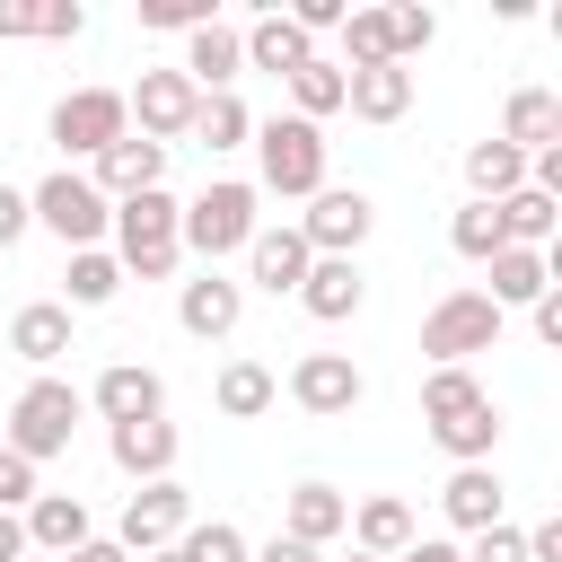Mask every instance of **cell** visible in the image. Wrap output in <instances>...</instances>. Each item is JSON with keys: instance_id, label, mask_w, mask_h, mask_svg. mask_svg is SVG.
Returning a JSON list of instances; mask_svg holds the SVG:
<instances>
[{"instance_id": "6da1fadb", "label": "cell", "mask_w": 562, "mask_h": 562, "mask_svg": "<svg viewBox=\"0 0 562 562\" xmlns=\"http://www.w3.org/2000/svg\"><path fill=\"white\" fill-rule=\"evenodd\" d=\"M114 263H123V281H167L176 263H184V202L158 184V193H132V202H114Z\"/></svg>"}, {"instance_id": "7a4b0ae2", "label": "cell", "mask_w": 562, "mask_h": 562, "mask_svg": "<svg viewBox=\"0 0 562 562\" xmlns=\"http://www.w3.org/2000/svg\"><path fill=\"white\" fill-rule=\"evenodd\" d=\"M255 193H281V202H307L325 193V123H299V114H272L255 123Z\"/></svg>"}, {"instance_id": "3957f363", "label": "cell", "mask_w": 562, "mask_h": 562, "mask_svg": "<svg viewBox=\"0 0 562 562\" xmlns=\"http://www.w3.org/2000/svg\"><path fill=\"white\" fill-rule=\"evenodd\" d=\"M255 228H263V193L246 176H220L184 202V255H202V272H220V255H246Z\"/></svg>"}, {"instance_id": "277c9868", "label": "cell", "mask_w": 562, "mask_h": 562, "mask_svg": "<svg viewBox=\"0 0 562 562\" xmlns=\"http://www.w3.org/2000/svg\"><path fill=\"white\" fill-rule=\"evenodd\" d=\"M79 413H88V395H79L70 378H26V386H18V404H9L0 448H18L26 465H44V457H61V448H70Z\"/></svg>"}, {"instance_id": "5b68a950", "label": "cell", "mask_w": 562, "mask_h": 562, "mask_svg": "<svg viewBox=\"0 0 562 562\" xmlns=\"http://www.w3.org/2000/svg\"><path fill=\"white\" fill-rule=\"evenodd\" d=\"M26 220H35V228H53V237H61V255H79V246H105V228H114V202H105L88 176L53 167V176L26 193Z\"/></svg>"}, {"instance_id": "8992f818", "label": "cell", "mask_w": 562, "mask_h": 562, "mask_svg": "<svg viewBox=\"0 0 562 562\" xmlns=\"http://www.w3.org/2000/svg\"><path fill=\"white\" fill-rule=\"evenodd\" d=\"M501 342V307L483 299V290H448L430 316H422V351H430V369H465L474 351H492Z\"/></svg>"}, {"instance_id": "52a82bcc", "label": "cell", "mask_w": 562, "mask_h": 562, "mask_svg": "<svg viewBox=\"0 0 562 562\" xmlns=\"http://www.w3.org/2000/svg\"><path fill=\"white\" fill-rule=\"evenodd\" d=\"M290 228L307 237V255H351V263H360V246H369V228H378V202H369L360 184H325V193H307V211H299Z\"/></svg>"}, {"instance_id": "ba28073f", "label": "cell", "mask_w": 562, "mask_h": 562, "mask_svg": "<svg viewBox=\"0 0 562 562\" xmlns=\"http://www.w3.org/2000/svg\"><path fill=\"white\" fill-rule=\"evenodd\" d=\"M123 132H132L123 88H70V97L53 105V140H61V158H105Z\"/></svg>"}, {"instance_id": "9c48e42d", "label": "cell", "mask_w": 562, "mask_h": 562, "mask_svg": "<svg viewBox=\"0 0 562 562\" xmlns=\"http://www.w3.org/2000/svg\"><path fill=\"white\" fill-rule=\"evenodd\" d=\"M193 527V492L167 474V483H132V501H123V518H114V544L123 553H158V544H176Z\"/></svg>"}, {"instance_id": "30bf717a", "label": "cell", "mask_w": 562, "mask_h": 562, "mask_svg": "<svg viewBox=\"0 0 562 562\" xmlns=\"http://www.w3.org/2000/svg\"><path fill=\"white\" fill-rule=\"evenodd\" d=\"M123 114L140 123V140H158V149H167V140H184V132H193L202 88H193L184 70H140V79H132V97H123Z\"/></svg>"}, {"instance_id": "8fae6325", "label": "cell", "mask_w": 562, "mask_h": 562, "mask_svg": "<svg viewBox=\"0 0 562 562\" xmlns=\"http://www.w3.org/2000/svg\"><path fill=\"white\" fill-rule=\"evenodd\" d=\"M360 395H369V378H360L351 351H299V369H290V404H299V413L334 422V413H351Z\"/></svg>"}, {"instance_id": "7c38bea8", "label": "cell", "mask_w": 562, "mask_h": 562, "mask_svg": "<svg viewBox=\"0 0 562 562\" xmlns=\"http://www.w3.org/2000/svg\"><path fill=\"white\" fill-rule=\"evenodd\" d=\"M237 316H246V281H228V272H193V281L176 290V325H184L193 342H228Z\"/></svg>"}, {"instance_id": "4fadbf2b", "label": "cell", "mask_w": 562, "mask_h": 562, "mask_svg": "<svg viewBox=\"0 0 562 562\" xmlns=\"http://www.w3.org/2000/svg\"><path fill=\"white\" fill-rule=\"evenodd\" d=\"M88 404L105 413V430H114V422H158V413H167V378H158L149 360H114V369H97Z\"/></svg>"}, {"instance_id": "5bb4252c", "label": "cell", "mask_w": 562, "mask_h": 562, "mask_svg": "<svg viewBox=\"0 0 562 562\" xmlns=\"http://www.w3.org/2000/svg\"><path fill=\"white\" fill-rule=\"evenodd\" d=\"M9 351H18L35 378H53V369L79 351V342H70V307H61V299H26V307L9 316Z\"/></svg>"}, {"instance_id": "9a60e30c", "label": "cell", "mask_w": 562, "mask_h": 562, "mask_svg": "<svg viewBox=\"0 0 562 562\" xmlns=\"http://www.w3.org/2000/svg\"><path fill=\"white\" fill-rule=\"evenodd\" d=\"M18 527H26V553H44V562H61V553H79V544L97 536L79 492H35V501L18 509Z\"/></svg>"}, {"instance_id": "2e32d148", "label": "cell", "mask_w": 562, "mask_h": 562, "mask_svg": "<svg viewBox=\"0 0 562 562\" xmlns=\"http://www.w3.org/2000/svg\"><path fill=\"white\" fill-rule=\"evenodd\" d=\"M307 263H316V255H307V237H299L290 220H281V228H255V237H246V281H255V290H272V299H299Z\"/></svg>"}, {"instance_id": "e0dca14e", "label": "cell", "mask_w": 562, "mask_h": 562, "mask_svg": "<svg viewBox=\"0 0 562 562\" xmlns=\"http://www.w3.org/2000/svg\"><path fill=\"white\" fill-rule=\"evenodd\" d=\"M176 70H184L202 97H237V70H246V44H237V26H220V18H211V26H193Z\"/></svg>"}, {"instance_id": "ac0fdd59", "label": "cell", "mask_w": 562, "mask_h": 562, "mask_svg": "<svg viewBox=\"0 0 562 562\" xmlns=\"http://www.w3.org/2000/svg\"><path fill=\"white\" fill-rule=\"evenodd\" d=\"M105 202H132V193H158L167 184V149L158 140H140V132H123L105 158H97V176H88Z\"/></svg>"}, {"instance_id": "d6986e66", "label": "cell", "mask_w": 562, "mask_h": 562, "mask_svg": "<svg viewBox=\"0 0 562 562\" xmlns=\"http://www.w3.org/2000/svg\"><path fill=\"white\" fill-rule=\"evenodd\" d=\"M360 299H369V281H360V263H351V255H316V263H307V281H299V307H307L316 325H351V316H360Z\"/></svg>"}, {"instance_id": "ffe728a7", "label": "cell", "mask_w": 562, "mask_h": 562, "mask_svg": "<svg viewBox=\"0 0 562 562\" xmlns=\"http://www.w3.org/2000/svg\"><path fill=\"white\" fill-rule=\"evenodd\" d=\"M105 448H114V465H123L132 483H167L184 439H176V422L158 413V422H114V430H105Z\"/></svg>"}, {"instance_id": "44dd1931", "label": "cell", "mask_w": 562, "mask_h": 562, "mask_svg": "<svg viewBox=\"0 0 562 562\" xmlns=\"http://www.w3.org/2000/svg\"><path fill=\"white\" fill-rule=\"evenodd\" d=\"M237 44H246V70H272V79H290L299 61H316V44L290 26V9H255V26H237Z\"/></svg>"}, {"instance_id": "7402d4cb", "label": "cell", "mask_w": 562, "mask_h": 562, "mask_svg": "<svg viewBox=\"0 0 562 562\" xmlns=\"http://www.w3.org/2000/svg\"><path fill=\"white\" fill-rule=\"evenodd\" d=\"M342 105H351L360 123H404V114H413V70H404V61L342 70Z\"/></svg>"}, {"instance_id": "603a6c76", "label": "cell", "mask_w": 562, "mask_h": 562, "mask_svg": "<svg viewBox=\"0 0 562 562\" xmlns=\"http://www.w3.org/2000/svg\"><path fill=\"white\" fill-rule=\"evenodd\" d=\"M501 501H509V492H501V474H492V465H457V474L439 483V509H448V527H457V536L501 527Z\"/></svg>"}, {"instance_id": "cb8c5ba5", "label": "cell", "mask_w": 562, "mask_h": 562, "mask_svg": "<svg viewBox=\"0 0 562 562\" xmlns=\"http://www.w3.org/2000/svg\"><path fill=\"white\" fill-rule=\"evenodd\" d=\"M342 527H351V501H342L334 483H299V492L281 501V536H299V544H316V553H325Z\"/></svg>"}, {"instance_id": "d4e9b609", "label": "cell", "mask_w": 562, "mask_h": 562, "mask_svg": "<svg viewBox=\"0 0 562 562\" xmlns=\"http://www.w3.org/2000/svg\"><path fill=\"white\" fill-rule=\"evenodd\" d=\"M492 140H509V149H527V158L553 149V140H562V97H553V88H518V97L501 105V132H492Z\"/></svg>"}, {"instance_id": "484cf974", "label": "cell", "mask_w": 562, "mask_h": 562, "mask_svg": "<svg viewBox=\"0 0 562 562\" xmlns=\"http://www.w3.org/2000/svg\"><path fill=\"white\" fill-rule=\"evenodd\" d=\"M492 220H501V246H527V255H544V246H553V220H562V202H553V193H536V184H518V193H501V202H492Z\"/></svg>"}, {"instance_id": "4316f807", "label": "cell", "mask_w": 562, "mask_h": 562, "mask_svg": "<svg viewBox=\"0 0 562 562\" xmlns=\"http://www.w3.org/2000/svg\"><path fill=\"white\" fill-rule=\"evenodd\" d=\"M544 290H553V255H527V246H501V255H492V290H483V299H492L501 316H509V307H536Z\"/></svg>"}, {"instance_id": "83f0119b", "label": "cell", "mask_w": 562, "mask_h": 562, "mask_svg": "<svg viewBox=\"0 0 562 562\" xmlns=\"http://www.w3.org/2000/svg\"><path fill=\"white\" fill-rule=\"evenodd\" d=\"M342 536H351V553H378V562H395V553L413 544V509H404L395 492H378V501H360V509H351V527H342Z\"/></svg>"}, {"instance_id": "f1b7e54d", "label": "cell", "mask_w": 562, "mask_h": 562, "mask_svg": "<svg viewBox=\"0 0 562 562\" xmlns=\"http://www.w3.org/2000/svg\"><path fill=\"white\" fill-rule=\"evenodd\" d=\"M61 307H114V290H123V263H114V246H79L70 263H61Z\"/></svg>"}, {"instance_id": "f546056e", "label": "cell", "mask_w": 562, "mask_h": 562, "mask_svg": "<svg viewBox=\"0 0 562 562\" xmlns=\"http://www.w3.org/2000/svg\"><path fill=\"white\" fill-rule=\"evenodd\" d=\"M281 88H290V114H299V123H325V114H342V61H325V53H316V61H299Z\"/></svg>"}, {"instance_id": "4dcf8cb0", "label": "cell", "mask_w": 562, "mask_h": 562, "mask_svg": "<svg viewBox=\"0 0 562 562\" xmlns=\"http://www.w3.org/2000/svg\"><path fill=\"white\" fill-rule=\"evenodd\" d=\"M465 184H474V202L518 193V184H527V149H509V140H474V149H465Z\"/></svg>"}, {"instance_id": "1f68e13d", "label": "cell", "mask_w": 562, "mask_h": 562, "mask_svg": "<svg viewBox=\"0 0 562 562\" xmlns=\"http://www.w3.org/2000/svg\"><path fill=\"white\" fill-rule=\"evenodd\" d=\"M272 395H281V386H272V369H263V360H228V369H220V386H211V404H220L228 422L272 413Z\"/></svg>"}, {"instance_id": "d6a6232c", "label": "cell", "mask_w": 562, "mask_h": 562, "mask_svg": "<svg viewBox=\"0 0 562 562\" xmlns=\"http://www.w3.org/2000/svg\"><path fill=\"white\" fill-rule=\"evenodd\" d=\"M457 465H492V448H501V404H474V413H457V422H439L430 430Z\"/></svg>"}, {"instance_id": "836d02e7", "label": "cell", "mask_w": 562, "mask_h": 562, "mask_svg": "<svg viewBox=\"0 0 562 562\" xmlns=\"http://www.w3.org/2000/svg\"><path fill=\"white\" fill-rule=\"evenodd\" d=\"M474 404H492L474 369H430V378H422V422H430V430L457 422V413H474Z\"/></svg>"}, {"instance_id": "e575fe53", "label": "cell", "mask_w": 562, "mask_h": 562, "mask_svg": "<svg viewBox=\"0 0 562 562\" xmlns=\"http://www.w3.org/2000/svg\"><path fill=\"white\" fill-rule=\"evenodd\" d=\"M193 140H202L211 158H228V149H246V140H255V114H246L237 97H202V114H193Z\"/></svg>"}, {"instance_id": "d590c367", "label": "cell", "mask_w": 562, "mask_h": 562, "mask_svg": "<svg viewBox=\"0 0 562 562\" xmlns=\"http://www.w3.org/2000/svg\"><path fill=\"white\" fill-rule=\"evenodd\" d=\"M378 61H395L386 9H351V18H342V70H378Z\"/></svg>"}, {"instance_id": "8d00e7d4", "label": "cell", "mask_w": 562, "mask_h": 562, "mask_svg": "<svg viewBox=\"0 0 562 562\" xmlns=\"http://www.w3.org/2000/svg\"><path fill=\"white\" fill-rule=\"evenodd\" d=\"M448 246H457L465 263H492V255H501V220H492V202H465V211L448 220Z\"/></svg>"}, {"instance_id": "74e56055", "label": "cell", "mask_w": 562, "mask_h": 562, "mask_svg": "<svg viewBox=\"0 0 562 562\" xmlns=\"http://www.w3.org/2000/svg\"><path fill=\"white\" fill-rule=\"evenodd\" d=\"M386 44H395V61L413 70V53H430V44H439V18L404 0V9H386Z\"/></svg>"}, {"instance_id": "f35d334b", "label": "cell", "mask_w": 562, "mask_h": 562, "mask_svg": "<svg viewBox=\"0 0 562 562\" xmlns=\"http://www.w3.org/2000/svg\"><path fill=\"white\" fill-rule=\"evenodd\" d=\"M184 553H193V562H246V527H228V518H193V527H184Z\"/></svg>"}, {"instance_id": "ab89813d", "label": "cell", "mask_w": 562, "mask_h": 562, "mask_svg": "<svg viewBox=\"0 0 562 562\" xmlns=\"http://www.w3.org/2000/svg\"><path fill=\"white\" fill-rule=\"evenodd\" d=\"M220 9L211 0H140V26H158V35H193V26H211Z\"/></svg>"}, {"instance_id": "60d3db41", "label": "cell", "mask_w": 562, "mask_h": 562, "mask_svg": "<svg viewBox=\"0 0 562 562\" xmlns=\"http://www.w3.org/2000/svg\"><path fill=\"white\" fill-rule=\"evenodd\" d=\"M465 562H527V536H518V527L501 518V527H483V536L465 544Z\"/></svg>"}, {"instance_id": "b9f144b4", "label": "cell", "mask_w": 562, "mask_h": 562, "mask_svg": "<svg viewBox=\"0 0 562 562\" xmlns=\"http://www.w3.org/2000/svg\"><path fill=\"white\" fill-rule=\"evenodd\" d=\"M35 492H44V483H35V465H26L18 448H0V509H26Z\"/></svg>"}, {"instance_id": "7bdbcfd3", "label": "cell", "mask_w": 562, "mask_h": 562, "mask_svg": "<svg viewBox=\"0 0 562 562\" xmlns=\"http://www.w3.org/2000/svg\"><path fill=\"white\" fill-rule=\"evenodd\" d=\"M44 35V0H0V44H26Z\"/></svg>"}, {"instance_id": "ee69618b", "label": "cell", "mask_w": 562, "mask_h": 562, "mask_svg": "<svg viewBox=\"0 0 562 562\" xmlns=\"http://www.w3.org/2000/svg\"><path fill=\"white\" fill-rule=\"evenodd\" d=\"M44 35H53V44L88 35V9H79V0H44Z\"/></svg>"}, {"instance_id": "f6af8a7d", "label": "cell", "mask_w": 562, "mask_h": 562, "mask_svg": "<svg viewBox=\"0 0 562 562\" xmlns=\"http://www.w3.org/2000/svg\"><path fill=\"white\" fill-rule=\"evenodd\" d=\"M26 228H35V220H26V193H18V184H0V255H9Z\"/></svg>"}, {"instance_id": "bcb514c9", "label": "cell", "mask_w": 562, "mask_h": 562, "mask_svg": "<svg viewBox=\"0 0 562 562\" xmlns=\"http://www.w3.org/2000/svg\"><path fill=\"white\" fill-rule=\"evenodd\" d=\"M527 316H536V342H544V351H562V290H544Z\"/></svg>"}, {"instance_id": "7dc6e473", "label": "cell", "mask_w": 562, "mask_h": 562, "mask_svg": "<svg viewBox=\"0 0 562 562\" xmlns=\"http://www.w3.org/2000/svg\"><path fill=\"white\" fill-rule=\"evenodd\" d=\"M246 562H325V553L299 544V536H272V544H246Z\"/></svg>"}, {"instance_id": "c3c4849f", "label": "cell", "mask_w": 562, "mask_h": 562, "mask_svg": "<svg viewBox=\"0 0 562 562\" xmlns=\"http://www.w3.org/2000/svg\"><path fill=\"white\" fill-rule=\"evenodd\" d=\"M527 536V562H562V518H544V527H518Z\"/></svg>"}, {"instance_id": "681fc988", "label": "cell", "mask_w": 562, "mask_h": 562, "mask_svg": "<svg viewBox=\"0 0 562 562\" xmlns=\"http://www.w3.org/2000/svg\"><path fill=\"white\" fill-rule=\"evenodd\" d=\"M395 562H465V553H457V544H439V536H413Z\"/></svg>"}, {"instance_id": "f907efd6", "label": "cell", "mask_w": 562, "mask_h": 562, "mask_svg": "<svg viewBox=\"0 0 562 562\" xmlns=\"http://www.w3.org/2000/svg\"><path fill=\"white\" fill-rule=\"evenodd\" d=\"M61 562H132V553H123L114 536H88V544H79V553H61Z\"/></svg>"}, {"instance_id": "816d5d0a", "label": "cell", "mask_w": 562, "mask_h": 562, "mask_svg": "<svg viewBox=\"0 0 562 562\" xmlns=\"http://www.w3.org/2000/svg\"><path fill=\"white\" fill-rule=\"evenodd\" d=\"M0 562H26V527H18V509H0Z\"/></svg>"}, {"instance_id": "f5cc1de1", "label": "cell", "mask_w": 562, "mask_h": 562, "mask_svg": "<svg viewBox=\"0 0 562 562\" xmlns=\"http://www.w3.org/2000/svg\"><path fill=\"white\" fill-rule=\"evenodd\" d=\"M149 562H193V553H184V536H176V544H158V553H149Z\"/></svg>"}, {"instance_id": "db71d44e", "label": "cell", "mask_w": 562, "mask_h": 562, "mask_svg": "<svg viewBox=\"0 0 562 562\" xmlns=\"http://www.w3.org/2000/svg\"><path fill=\"white\" fill-rule=\"evenodd\" d=\"M342 562H378V553H342Z\"/></svg>"}, {"instance_id": "11a10c76", "label": "cell", "mask_w": 562, "mask_h": 562, "mask_svg": "<svg viewBox=\"0 0 562 562\" xmlns=\"http://www.w3.org/2000/svg\"><path fill=\"white\" fill-rule=\"evenodd\" d=\"M26 562H44V553H26Z\"/></svg>"}]
</instances>
